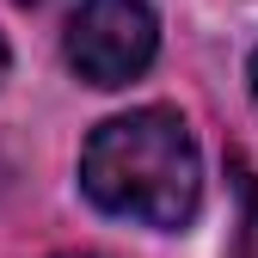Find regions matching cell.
Returning <instances> with one entry per match:
<instances>
[{
	"instance_id": "cell-1",
	"label": "cell",
	"mask_w": 258,
	"mask_h": 258,
	"mask_svg": "<svg viewBox=\"0 0 258 258\" xmlns=\"http://www.w3.org/2000/svg\"><path fill=\"white\" fill-rule=\"evenodd\" d=\"M80 190L92 209L136 221L154 234H178L203 209V154L190 123L172 105H142L105 117L80 148Z\"/></svg>"
},
{
	"instance_id": "cell-2",
	"label": "cell",
	"mask_w": 258,
	"mask_h": 258,
	"mask_svg": "<svg viewBox=\"0 0 258 258\" xmlns=\"http://www.w3.org/2000/svg\"><path fill=\"white\" fill-rule=\"evenodd\" d=\"M154 49H160V25H154L148 0H80L68 13L61 55L99 92H117L129 80H142L154 68Z\"/></svg>"
},
{
	"instance_id": "cell-3",
	"label": "cell",
	"mask_w": 258,
	"mask_h": 258,
	"mask_svg": "<svg viewBox=\"0 0 258 258\" xmlns=\"http://www.w3.org/2000/svg\"><path fill=\"white\" fill-rule=\"evenodd\" d=\"M246 184V215H240V240H234V258H258V178L252 172H240Z\"/></svg>"
},
{
	"instance_id": "cell-4",
	"label": "cell",
	"mask_w": 258,
	"mask_h": 258,
	"mask_svg": "<svg viewBox=\"0 0 258 258\" xmlns=\"http://www.w3.org/2000/svg\"><path fill=\"white\" fill-rule=\"evenodd\" d=\"M7 68H13V49H7V37H0V80H7Z\"/></svg>"
},
{
	"instance_id": "cell-5",
	"label": "cell",
	"mask_w": 258,
	"mask_h": 258,
	"mask_svg": "<svg viewBox=\"0 0 258 258\" xmlns=\"http://www.w3.org/2000/svg\"><path fill=\"white\" fill-rule=\"evenodd\" d=\"M246 74H252V99H258V49H252V68Z\"/></svg>"
},
{
	"instance_id": "cell-6",
	"label": "cell",
	"mask_w": 258,
	"mask_h": 258,
	"mask_svg": "<svg viewBox=\"0 0 258 258\" xmlns=\"http://www.w3.org/2000/svg\"><path fill=\"white\" fill-rule=\"evenodd\" d=\"M61 258H105V252H61Z\"/></svg>"
}]
</instances>
